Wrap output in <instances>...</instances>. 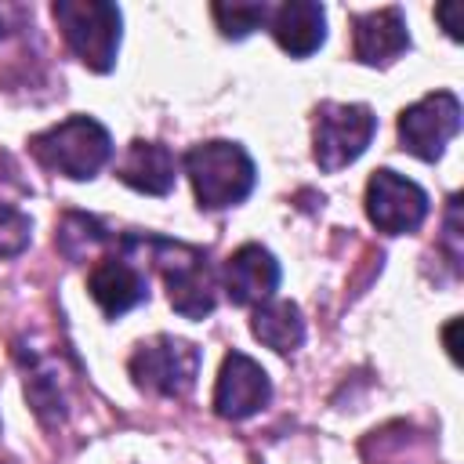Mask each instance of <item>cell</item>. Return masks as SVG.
<instances>
[{
    "label": "cell",
    "instance_id": "obj_1",
    "mask_svg": "<svg viewBox=\"0 0 464 464\" xmlns=\"http://www.w3.org/2000/svg\"><path fill=\"white\" fill-rule=\"evenodd\" d=\"M181 163L203 210H225L243 203L257 181L254 160L239 141H199L181 156Z\"/></svg>",
    "mask_w": 464,
    "mask_h": 464
},
{
    "label": "cell",
    "instance_id": "obj_2",
    "mask_svg": "<svg viewBox=\"0 0 464 464\" xmlns=\"http://www.w3.org/2000/svg\"><path fill=\"white\" fill-rule=\"evenodd\" d=\"M29 149L47 170L72 178V181H91L112 160V138L91 116H69L47 127L44 134L29 141Z\"/></svg>",
    "mask_w": 464,
    "mask_h": 464
},
{
    "label": "cell",
    "instance_id": "obj_3",
    "mask_svg": "<svg viewBox=\"0 0 464 464\" xmlns=\"http://www.w3.org/2000/svg\"><path fill=\"white\" fill-rule=\"evenodd\" d=\"M152 250V261L167 283V297L174 304L178 315L185 319H207L218 304V283L214 272L207 265V254L199 246L188 243H174V239H141Z\"/></svg>",
    "mask_w": 464,
    "mask_h": 464
},
{
    "label": "cell",
    "instance_id": "obj_4",
    "mask_svg": "<svg viewBox=\"0 0 464 464\" xmlns=\"http://www.w3.org/2000/svg\"><path fill=\"white\" fill-rule=\"evenodd\" d=\"M51 11H54V22H58L65 44L87 69L109 72L116 65V51H120V7L116 4L58 0Z\"/></svg>",
    "mask_w": 464,
    "mask_h": 464
},
{
    "label": "cell",
    "instance_id": "obj_5",
    "mask_svg": "<svg viewBox=\"0 0 464 464\" xmlns=\"http://www.w3.org/2000/svg\"><path fill=\"white\" fill-rule=\"evenodd\" d=\"M199 348L174 334H156L152 341H141L130 355V377L141 392L178 399L188 395L199 377Z\"/></svg>",
    "mask_w": 464,
    "mask_h": 464
},
{
    "label": "cell",
    "instance_id": "obj_6",
    "mask_svg": "<svg viewBox=\"0 0 464 464\" xmlns=\"http://www.w3.org/2000/svg\"><path fill=\"white\" fill-rule=\"evenodd\" d=\"M373 130H377V116L370 105L323 102L315 109V134H312V156H315L319 170L334 174V170L355 163L366 152Z\"/></svg>",
    "mask_w": 464,
    "mask_h": 464
},
{
    "label": "cell",
    "instance_id": "obj_7",
    "mask_svg": "<svg viewBox=\"0 0 464 464\" xmlns=\"http://www.w3.org/2000/svg\"><path fill=\"white\" fill-rule=\"evenodd\" d=\"M460 130V102L453 91H435L399 112V141L410 156L435 163Z\"/></svg>",
    "mask_w": 464,
    "mask_h": 464
},
{
    "label": "cell",
    "instance_id": "obj_8",
    "mask_svg": "<svg viewBox=\"0 0 464 464\" xmlns=\"http://www.w3.org/2000/svg\"><path fill=\"white\" fill-rule=\"evenodd\" d=\"M366 214L388 236L417 232L420 221L428 218V192L417 181L381 167L366 181Z\"/></svg>",
    "mask_w": 464,
    "mask_h": 464
},
{
    "label": "cell",
    "instance_id": "obj_9",
    "mask_svg": "<svg viewBox=\"0 0 464 464\" xmlns=\"http://www.w3.org/2000/svg\"><path fill=\"white\" fill-rule=\"evenodd\" d=\"M272 399V381L261 370V362H254L243 352H228L214 384V413L225 420H246L257 410H265Z\"/></svg>",
    "mask_w": 464,
    "mask_h": 464
},
{
    "label": "cell",
    "instance_id": "obj_10",
    "mask_svg": "<svg viewBox=\"0 0 464 464\" xmlns=\"http://www.w3.org/2000/svg\"><path fill=\"white\" fill-rule=\"evenodd\" d=\"M279 261L272 257V250H265L261 243H243L221 272V286L228 294L232 304H261L276 294L279 286Z\"/></svg>",
    "mask_w": 464,
    "mask_h": 464
},
{
    "label": "cell",
    "instance_id": "obj_11",
    "mask_svg": "<svg viewBox=\"0 0 464 464\" xmlns=\"http://www.w3.org/2000/svg\"><path fill=\"white\" fill-rule=\"evenodd\" d=\"M410 47L402 7H381L352 18V54L362 65H392Z\"/></svg>",
    "mask_w": 464,
    "mask_h": 464
},
{
    "label": "cell",
    "instance_id": "obj_12",
    "mask_svg": "<svg viewBox=\"0 0 464 464\" xmlns=\"http://www.w3.org/2000/svg\"><path fill=\"white\" fill-rule=\"evenodd\" d=\"M87 290H91V297L98 301V308H102L109 319H116V315L138 308V304L149 297V279H145V272H141L130 257H102V261L91 268Z\"/></svg>",
    "mask_w": 464,
    "mask_h": 464
},
{
    "label": "cell",
    "instance_id": "obj_13",
    "mask_svg": "<svg viewBox=\"0 0 464 464\" xmlns=\"http://www.w3.org/2000/svg\"><path fill=\"white\" fill-rule=\"evenodd\" d=\"M272 36L290 58H308L326 40V11L315 0H286L272 11Z\"/></svg>",
    "mask_w": 464,
    "mask_h": 464
},
{
    "label": "cell",
    "instance_id": "obj_14",
    "mask_svg": "<svg viewBox=\"0 0 464 464\" xmlns=\"http://www.w3.org/2000/svg\"><path fill=\"white\" fill-rule=\"evenodd\" d=\"M116 178L134 192L167 196L178 178V156L160 141H130L116 167Z\"/></svg>",
    "mask_w": 464,
    "mask_h": 464
},
{
    "label": "cell",
    "instance_id": "obj_15",
    "mask_svg": "<svg viewBox=\"0 0 464 464\" xmlns=\"http://www.w3.org/2000/svg\"><path fill=\"white\" fill-rule=\"evenodd\" d=\"M250 330H254V337L265 348L283 352V355L294 352V348H301V341H304V319H301V308L294 301H276V297L261 301L254 308Z\"/></svg>",
    "mask_w": 464,
    "mask_h": 464
},
{
    "label": "cell",
    "instance_id": "obj_16",
    "mask_svg": "<svg viewBox=\"0 0 464 464\" xmlns=\"http://www.w3.org/2000/svg\"><path fill=\"white\" fill-rule=\"evenodd\" d=\"M210 14H214L221 36L243 40V36H250L254 29H261L272 18V7L268 4H257V0H232V4H214Z\"/></svg>",
    "mask_w": 464,
    "mask_h": 464
},
{
    "label": "cell",
    "instance_id": "obj_17",
    "mask_svg": "<svg viewBox=\"0 0 464 464\" xmlns=\"http://www.w3.org/2000/svg\"><path fill=\"white\" fill-rule=\"evenodd\" d=\"M102 243H109V232L94 218H87V214H65V221L58 228V246H62V254L69 261H83Z\"/></svg>",
    "mask_w": 464,
    "mask_h": 464
},
{
    "label": "cell",
    "instance_id": "obj_18",
    "mask_svg": "<svg viewBox=\"0 0 464 464\" xmlns=\"http://www.w3.org/2000/svg\"><path fill=\"white\" fill-rule=\"evenodd\" d=\"M33 239V221L11 203H0V257H14L29 246Z\"/></svg>",
    "mask_w": 464,
    "mask_h": 464
},
{
    "label": "cell",
    "instance_id": "obj_19",
    "mask_svg": "<svg viewBox=\"0 0 464 464\" xmlns=\"http://www.w3.org/2000/svg\"><path fill=\"white\" fill-rule=\"evenodd\" d=\"M435 18L446 25V33L453 36V40H460V4H442V7H435Z\"/></svg>",
    "mask_w": 464,
    "mask_h": 464
},
{
    "label": "cell",
    "instance_id": "obj_20",
    "mask_svg": "<svg viewBox=\"0 0 464 464\" xmlns=\"http://www.w3.org/2000/svg\"><path fill=\"white\" fill-rule=\"evenodd\" d=\"M14 7H7V4H0V36H7L11 29H14Z\"/></svg>",
    "mask_w": 464,
    "mask_h": 464
}]
</instances>
